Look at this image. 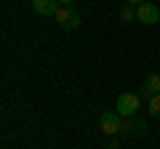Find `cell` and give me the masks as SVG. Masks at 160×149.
Here are the masks:
<instances>
[{
  "mask_svg": "<svg viewBox=\"0 0 160 149\" xmlns=\"http://www.w3.org/2000/svg\"><path fill=\"white\" fill-rule=\"evenodd\" d=\"M128 6H133V8H139V6H144V3H147V0H126Z\"/></svg>",
  "mask_w": 160,
  "mask_h": 149,
  "instance_id": "8fae6325",
  "label": "cell"
},
{
  "mask_svg": "<svg viewBox=\"0 0 160 149\" xmlns=\"http://www.w3.org/2000/svg\"><path fill=\"white\" fill-rule=\"evenodd\" d=\"M115 112H118L120 117H136L139 107H142V96H136V93H120L118 101H115Z\"/></svg>",
  "mask_w": 160,
  "mask_h": 149,
  "instance_id": "6da1fadb",
  "label": "cell"
},
{
  "mask_svg": "<svg viewBox=\"0 0 160 149\" xmlns=\"http://www.w3.org/2000/svg\"><path fill=\"white\" fill-rule=\"evenodd\" d=\"M104 149H118V138H107L104 141Z\"/></svg>",
  "mask_w": 160,
  "mask_h": 149,
  "instance_id": "30bf717a",
  "label": "cell"
},
{
  "mask_svg": "<svg viewBox=\"0 0 160 149\" xmlns=\"http://www.w3.org/2000/svg\"><path fill=\"white\" fill-rule=\"evenodd\" d=\"M99 128H102L104 136H118V133H123V117L118 112H102Z\"/></svg>",
  "mask_w": 160,
  "mask_h": 149,
  "instance_id": "7a4b0ae2",
  "label": "cell"
},
{
  "mask_svg": "<svg viewBox=\"0 0 160 149\" xmlns=\"http://www.w3.org/2000/svg\"><path fill=\"white\" fill-rule=\"evenodd\" d=\"M59 22V27L62 29H78L80 27V13L75 11V8H64V6H59V11H56V16H53Z\"/></svg>",
  "mask_w": 160,
  "mask_h": 149,
  "instance_id": "3957f363",
  "label": "cell"
},
{
  "mask_svg": "<svg viewBox=\"0 0 160 149\" xmlns=\"http://www.w3.org/2000/svg\"><path fill=\"white\" fill-rule=\"evenodd\" d=\"M123 133H128V136H142V133H147V125L139 117H123Z\"/></svg>",
  "mask_w": 160,
  "mask_h": 149,
  "instance_id": "52a82bcc",
  "label": "cell"
},
{
  "mask_svg": "<svg viewBox=\"0 0 160 149\" xmlns=\"http://www.w3.org/2000/svg\"><path fill=\"white\" fill-rule=\"evenodd\" d=\"M133 19H136V8H133V6H123V8H120V22H123V24L133 22Z\"/></svg>",
  "mask_w": 160,
  "mask_h": 149,
  "instance_id": "ba28073f",
  "label": "cell"
},
{
  "mask_svg": "<svg viewBox=\"0 0 160 149\" xmlns=\"http://www.w3.org/2000/svg\"><path fill=\"white\" fill-rule=\"evenodd\" d=\"M147 109H149V115H152V117H158V120H160V93L147 101Z\"/></svg>",
  "mask_w": 160,
  "mask_h": 149,
  "instance_id": "9c48e42d",
  "label": "cell"
},
{
  "mask_svg": "<svg viewBox=\"0 0 160 149\" xmlns=\"http://www.w3.org/2000/svg\"><path fill=\"white\" fill-rule=\"evenodd\" d=\"M59 6H64V8H72V6H75V0H59Z\"/></svg>",
  "mask_w": 160,
  "mask_h": 149,
  "instance_id": "7c38bea8",
  "label": "cell"
},
{
  "mask_svg": "<svg viewBox=\"0 0 160 149\" xmlns=\"http://www.w3.org/2000/svg\"><path fill=\"white\" fill-rule=\"evenodd\" d=\"M32 11L38 16H56L59 0H32Z\"/></svg>",
  "mask_w": 160,
  "mask_h": 149,
  "instance_id": "8992f818",
  "label": "cell"
},
{
  "mask_svg": "<svg viewBox=\"0 0 160 149\" xmlns=\"http://www.w3.org/2000/svg\"><path fill=\"white\" fill-rule=\"evenodd\" d=\"M158 93H160V74L149 72L147 77H144V83H142V96H144V101H149V99H155Z\"/></svg>",
  "mask_w": 160,
  "mask_h": 149,
  "instance_id": "277c9868",
  "label": "cell"
},
{
  "mask_svg": "<svg viewBox=\"0 0 160 149\" xmlns=\"http://www.w3.org/2000/svg\"><path fill=\"white\" fill-rule=\"evenodd\" d=\"M136 19L144 24H158L160 22V8L155 3H144V6L136 8Z\"/></svg>",
  "mask_w": 160,
  "mask_h": 149,
  "instance_id": "5b68a950",
  "label": "cell"
}]
</instances>
